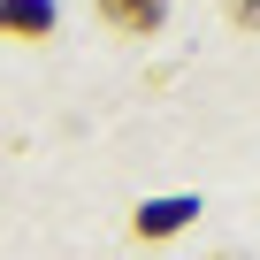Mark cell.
<instances>
[{
  "label": "cell",
  "instance_id": "3",
  "mask_svg": "<svg viewBox=\"0 0 260 260\" xmlns=\"http://www.w3.org/2000/svg\"><path fill=\"white\" fill-rule=\"evenodd\" d=\"M176 222H191V199H169V207H146V214H138V230H146V237H169Z\"/></svg>",
  "mask_w": 260,
  "mask_h": 260
},
{
  "label": "cell",
  "instance_id": "2",
  "mask_svg": "<svg viewBox=\"0 0 260 260\" xmlns=\"http://www.w3.org/2000/svg\"><path fill=\"white\" fill-rule=\"evenodd\" d=\"M0 31H16V39H46V31H54V0H0Z\"/></svg>",
  "mask_w": 260,
  "mask_h": 260
},
{
  "label": "cell",
  "instance_id": "4",
  "mask_svg": "<svg viewBox=\"0 0 260 260\" xmlns=\"http://www.w3.org/2000/svg\"><path fill=\"white\" fill-rule=\"evenodd\" d=\"M230 16L237 23H260V0H230Z\"/></svg>",
  "mask_w": 260,
  "mask_h": 260
},
{
  "label": "cell",
  "instance_id": "1",
  "mask_svg": "<svg viewBox=\"0 0 260 260\" xmlns=\"http://www.w3.org/2000/svg\"><path fill=\"white\" fill-rule=\"evenodd\" d=\"M161 16H169V0H100V23L107 31H130V39L161 31Z\"/></svg>",
  "mask_w": 260,
  "mask_h": 260
}]
</instances>
